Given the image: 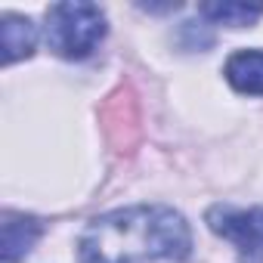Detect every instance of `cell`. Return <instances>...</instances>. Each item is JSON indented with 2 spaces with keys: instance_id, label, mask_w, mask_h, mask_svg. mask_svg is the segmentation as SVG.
<instances>
[{
  "instance_id": "cell-1",
  "label": "cell",
  "mask_w": 263,
  "mask_h": 263,
  "mask_svg": "<svg viewBox=\"0 0 263 263\" xmlns=\"http://www.w3.org/2000/svg\"><path fill=\"white\" fill-rule=\"evenodd\" d=\"M192 232L180 211L164 204H134L96 217L78 241L81 263H152L186 260Z\"/></svg>"
},
{
  "instance_id": "cell-2",
  "label": "cell",
  "mask_w": 263,
  "mask_h": 263,
  "mask_svg": "<svg viewBox=\"0 0 263 263\" xmlns=\"http://www.w3.org/2000/svg\"><path fill=\"white\" fill-rule=\"evenodd\" d=\"M105 37V13L96 4L65 0L47 10V44L62 59H87Z\"/></svg>"
},
{
  "instance_id": "cell-3",
  "label": "cell",
  "mask_w": 263,
  "mask_h": 263,
  "mask_svg": "<svg viewBox=\"0 0 263 263\" xmlns=\"http://www.w3.org/2000/svg\"><path fill=\"white\" fill-rule=\"evenodd\" d=\"M211 232L232 241L241 263H263V208H232L214 204L204 214Z\"/></svg>"
},
{
  "instance_id": "cell-4",
  "label": "cell",
  "mask_w": 263,
  "mask_h": 263,
  "mask_svg": "<svg viewBox=\"0 0 263 263\" xmlns=\"http://www.w3.org/2000/svg\"><path fill=\"white\" fill-rule=\"evenodd\" d=\"M44 223L31 214L19 211H4V223H0V263H19L28 257L34 241L41 238Z\"/></svg>"
},
{
  "instance_id": "cell-5",
  "label": "cell",
  "mask_w": 263,
  "mask_h": 263,
  "mask_svg": "<svg viewBox=\"0 0 263 263\" xmlns=\"http://www.w3.org/2000/svg\"><path fill=\"white\" fill-rule=\"evenodd\" d=\"M0 41H4V65L28 59L37 44V25L28 16L4 13L0 16Z\"/></svg>"
},
{
  "instance_id": "cell-6",
  "label": "cell",
  "mask_w": 263,
  "mask_h": 263,
  "mask_svg": "<svg viewBox=\"0 0 263 263\" xmlns=\"http://www.w3.org/2000/svg\"><path fill=\"white\" fill-rule=\"evenodd\" d=\"M226 81L248 96H263V50H238L223 68Z\"/></svg>"
},
{
  "instance_id": "cell-7",
  "label": "cell",
  "mask_w": 263,
  "mask_h": 263,
  "mask_svg": "<svg viewBox=\"0 0 263 263\" xmlns=\"http://www.w3.org/2000/svg\"><path fill=\"white\" fill-rule=\"evenodd\" d=\"M198 13L211 19L214 25L229 28H248L263 16V4H241V0H223V4H201Z\"/></svg>"
}]
</instances>
